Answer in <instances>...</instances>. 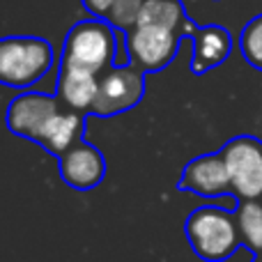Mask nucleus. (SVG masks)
I'll return each mask as SVG.
<instances>
[{"label":"nucleus","mask_w":262,"mask_h":262,"mask_svg":"<svg viewBox=\"0 0 262 262\" xmlns=\"http://www.w3.org/2000/svg\"><path fill=\"white\" fill-rule=\"evenodd\" d=\"M115 53H118V30L106 18L92 16L78 21L67 32L60 67L83 69L101 76L115 64Z\"/></svg>","instance_id":"obj_1"},{"label":"nucleus","mask_w":262,"mask_h":262,"mask_svg":"<svg viewBox=\"0 0 262 262\" xmlns=\"http://www.w3.org/2000/svg\"><path fill=\"white\" fill-rule=\"evenodd\" d=\"M184 235L189 246L205 262H226L242 249V235L235 212L226 207H198L186 216Z\"/></svg>","instance_id":"obj_2"},{"label":"nucleus","mask_w":262,"mask_h":262,"mask_svg":"<svg viewBox=\"0 0 262 262\" xmlns=\"http://www.w3.org/2000/svg\"><path fill=\"white\" fill-rule=\"evenodd\" d=\"M55 51L44 37L16 35L0 39V85L30 88L51 72Z\"/></svg>","instance_id":"obj_3"},{"label":"nucleus","mask_w":262,"mask_h":262,"mask_svg":"<svg viewBox=\"0 0 262 262\" xmlns=\"http://www.w3.org/2000/svg\"><path fill=\"white\" fill-rule=\"evenodd\" d=\"M228 166L232 195L237 200H262V140L255 136H235L221 149Z\"/></svg>","instance_id":"obj_4"},{"label":"nucleus","mask_w":262,"mask_h":262,"mask_svg":"<svg viewBox=\"0 0 262 262\" xmlns=\"http://www.w3.org/2000/svg\"><path fill=\"white\" fill-rule=\"evenodd\" d=\"M145 97V72L134 64L111 67L99 76V92L90 108V115L113 118L136 108Z\"/></svg>","instance_id":"obj_5"},{"label":"nucleus","mask_w":262,"mask_h":262,"mask_svg":"<svg viewBox=\"0 0 262 262\" xmlns=\"http://www.w3.org/2000/svg\"><path fill=\"white\" fill-rule=\"evenodd\" d=\"M124 39H127L131 64L145 74H152L166 69L175 60L184 37L161 26L138 23L129 32H124Z\"/></svg>","instance_id":"obj_6"},{"label":"nucleus","mask_w":262,"mask_h":262,"mask_svg":"<svg viewBox=\"0 0 262 262\" xmlns=\"http://www.w3.org/2000/svg\"><path fill=\"white\" fill-rule=\"evenodd\" d=\"M60 113L58 97L44 92H23L14 97L7 106V129L14 136L39 143L46 124Z\"/></svg>","instance_id":"obj_7"},{"label":"nucleus","mask_w":262,"mask_h":262,"mask_svg":"<svg viewBox=\"0 0 262 262\" xmlns=\"http://www.w3.org/2000/svg\"><path fill=\"white\" fill-rule=\"evenodd\" d=\"M180 191H189V193L203 195V198H221V195H232L230 175H228V166L223 161L221 152L212 154H200V157L191 159L184 166V172L180 177Z\"/></svg>","instance_id":"obj_8"},{"label":"nucleus","mask_w":262,"mask_h":262,"mask_svg":"<svg viewBox=\"0 0 262 262\" xmlns=\"http://www.w3.org/2000/svg\"><path fill=\"white\" fill-rule=\"evenodd\" d=\"M60 177L76 191H92L106 177V159L88 140H78L60 157Z\"/></svg>","instance_id":"obj_9"},{"label":"nucleus","mask_w":262,"mask_h":262,"mask_svg":"<svg viewBox=\"0 0 262 262\" xmlns=\"http://www.w3.org/2000/svg\"><path fill=\"white\" fill-rule=\"evenodd\" d=\"M191 44H193L191 72L200 76L228 60L232 51V35L223 26H195L191 32Z\"/></svg>","instance_id":"obj_10"},{"label":"nucleus","mask_w":262,"mask_h":262,"mask_svg":"<svg viewBox=\"0 0 262 262\" xmlns=\"http://www.w3.org/2000/svg\"><path fill=\"white\" fill-rule=\"evenodd\" d=\"M55 92H58V99L67 104L69 111L90 115V108L97 99V92H99V76L83 72V69L60 67Z\"/></svg>","instance_id":"obj_11"},{"label":"nucleus","mask_w":262,"mask_h":262,"mask_svg":"<svg viewBox=\"0 0 262 262\" xmlns=\"http://www.w3.org/2000/svg\"><path fill=\"white\" fill-rule=\"evenodd\" d=\"M83 129H85V115L78 111H60L41 134L39 143L49 154L62 157L69 147L83 140Z\"/></svg>","instance_id":"obj_12"},{"label":"nucleus","mask_w":262,"mask_h":262,"mask_svg":"<svg viewBox=\"0 0 262 262\" xmlns=\"http://www.w3.org/2000/svg\"><path fill=\"white\" fill-rule=\"evenodd\" d=\"M138 23L145 26H161L168 30L177 32L180 37H186L193 32V23L186 16L184 5L180 0H145L143 9H140ZM136 23V26H138Z\"/></svg>","instance_id":"obj_13"},{"label":"nucleus","mask_w":262,"mask_h":262,"mask_svg":"<svg viewBox=\"0 0 262 262\" xmlns=\"http://www.w3.org/2000/svg\"><path fill=\"white\" fill-rule=\"evenodd\" d=\"M235 216L242 246L253 255H262V200H237Z\"/></svg>","instance_id":"obj_14"},{"label":"nucleus","mask_w":262,"mask_h":262,"mask_svg":"<svg viewBox=\"0 0 262 262\" xmlns=\"http://www.w3.org/2000/svg\"><path fill=\"white\" fill-rule=\"evenodd\" d=\"M239 51L253 69L262 72V14L253 16L239 35Z\"/></svg>","instance_id":"obj_15"},{"label":"nucleus","mask_w":262,"mask_h":262,"mask_svg":"<svg viewBox=\"0 0 262 262\" xmlns=\"http://www.w3.org/2000/svg\"><path fill=\"white\" fill-rule=\"evenodd\" d=\"M143 3L145 0H113L108 14H106V21H108L115 30L129 32L131 28L138 23Z\"/></svg>","instance_id":"obj_16"},{"label":"nucleus","mask_w":262,"mask_h":262,"mask_svg":"<svg viewBox=\"0 0 262 262\" xmlns=\"http://www.w3.org/2000/svg\"><path fill=\"white\" fill-rule=\"evenodd\" d=\"M111 3H113V0H83L88 12L99 18H106V14H108V9H111Z\"/></svg>","instance_id":"obj_17"},{"label":"nucleus","mask_w":262,"mask_h":262,"mask_svg":"<svg viewBox=\"0 0 262 262\" xmlns=\"http://www.w3.org/2000/svg\"><path fill=\"white\" fill-rule=\"evenodd\" d=\"M251 262H262V255H253V260Z\"/></svg>","instance_id":"obj_18"}]
</instances>
